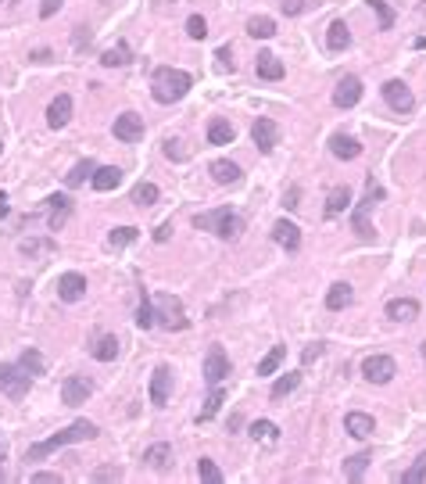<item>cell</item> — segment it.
I'll use <instances>...</instances> for the list:
<instances>
[{
  "instance_id": "6da1fadb",
  "label": "cell",
  "mask_w": 426,
  "mask_h": 484,
  "mask_svg": "<svg viewBox=\"0 0 426 484\" xmlns=\"http://www.w3.org/2000/svg\"><path fill=\"white\" fill-rule=\"evenodd\" d=\"M97 434H101L97 424H90V420H75L72 427L58 431L54 438H47V441L29 448V459H43V456H51L54 448H65V445H75V441H90V438H97Z\"/></svg>"
},
{
  "instance_id": "7a4b0ae2",
  "label": "cell",
  "mask_w": 426,
  "mask_h": 484,
  "mask_svg": "<svg viewBox=\"0 0 426 484\" xmlns=\"http://www.w3.org/2000/svg\"><path fill=\"white\" fill-rule=\"evenodd\" d=\"M190 86H194V80L183 69H158L151 90H154V101L158 104H172V101H183Z\"/></svg>"
},
{
  "instance_id": "3957f363",
  "label": "cell",
  "mask_w": 426,
  "mask_h": 484,
  "mask_svg": "<svg viewBox=\"0 0 426 484\" xmlns=\"http://www.w3.org/2000/svg\"><path fill=\"white\" fill-rule=\"evenodd\" d=\"M154 323H162L165 330H186V326H190V319H186V312H183V302L172 298V294H162V298H158Z\"/></svg>"
},
{
  "instance_id": "277c9868",
  "label": "cell",
  "mask_w": 426,
  "mask_h": 484,
  "mask_svg": "<svg viewBox=\"0 0 426 484\" xmlns=\"http://www.w3.org/2000/svg\"><path fill=\"white\" fill-rule=\"evenodd\" d=\"M384 197V186L376 183V180H369V186H366V197H362V205L355 208V233L362 241H369L373 237V226H369V212H373V205Z\"/></svg>"
},
{
  "instance_id": "5b68a950",
  "label": "cell",
  "mask_w": 426,
  "mask_h": 484,
  "mask_svg": "<svg viewBox=\"0 0 426 484\" xmlns=\"http://www.w3.org/2000/svg\"><path fill=\"white\" fill-rule=\"evenodd\" d=\"M29 380H33V377H29L22 366H11V363L0 366V391H4L8 398H25Z\"/></svg>"
},
{
  "instance_id": "8992f818",
  "label": "cell",
  "mask_w": 426,
  "mask_h": 484,
  "mask_svg": "<svg viewBox=\"0 0 426 484\" xmlns=\"http://www.w3.org/2000/svg\"><path fill=\"white\" fill-rule=\"evenodd\" d=\"M362 373H366L369 384H387V380H394V373H398V363H394L390 355H366L362 359Z\"/></svg>"
},
{
  "instance_id": "52a82bcc",
  "label": "cell",
  "mask_w": 426,
  "mask_h": 484,
  "mask_svg": "<svg viewBox=\"0 0 426 484\" xmlns=\"http://www.w3.org/2000/svg\"><path fill=\"white\" fill-rule=\"evenodd\" d=\"M226 377H229V359H226V352L218 345H212L208 355H204V380L215 387V384H223Z\"/></svg>"
},
{
  "instance_id": "ba28073f",
  "label": "cell",
  "mask_w": 426,
  "mask_h": 484,
  "mask_svg": "<svg viewBox=\"0 0 426 484\" xmlns=\"http://www.w3.org/2000/svg\"><path fill=\"white\" fill-rule=\"evenodd\" d=\"M384 97H387V104L394 108V112H401V115H408V112L416 108L412 90H408V83H401V80H390V83H384Z\"/></svg>"
},
{
  "instance_id": "9c48e42d",
  "label": "cell",
  "mask_w": 426,
  "mask_h": 484,
  "mask_svg": "<svg viewBox=\"0 0 426 484\" xmlns=\"http://www.w3.org/2000/svg\"><path fill=\"white\" fill-rule=\"evenodd\" d=\"M112 130H115V140H122V144H136V140H144V119L136 112H122Z\"/></svg>"
},
{
  "instance_id": "30bf717a",
  "label": "cell",
  "mask_w": 426,
  "mask_h": 484,
  "mask_svg": "<svg viewBox=\"0 0 426 484\" xmlns=\"http://www.w3.org/2000/svg\"><path fill=\"white\" fill-rule=\"evenodd\" d=\"M93 395V384L86 380V377H65V384H61V402L65 405H83L86 398Z\"/></svg>"
},
{
  "instance_id": "8fae6325",
  "label": "cell",
  "mask_w": 426,
  "mask_h": 484,
  "mask_svg": "<svg viewBox=\"0 0 426 484\" xmlns=\"http://www.w3.org/2000/svg\"><path fill=\"white\" fill-rule=\"evenodd\" d=\"M72 122V97L68 93H58V97L51 101V108H47V126L51 130H65Z\"/></svg>"
},
{
  "instance_id": "7c38bea8",
  "label": "cell",
  "mask_w": 426,
  "mask_h": 484,
  "mask_svg": "<svg viewBox=\"0 0 426 484\" xmlns=\"http://www.w3.org/2000/svg\"><path fill=\"white\" fill-rule=\"evenodd\" d=\"M251 136H255V147L269 154L276 147V140H279V126L273 119H255V126H251Z\"/></svg>"
},
{
  "instance_id": "4fadbf2b",
  "label": "cell",
  "mask_w": 426,
  "mask_h": 484,
  "mask_svg": "<svg viewBox=\"0 0 426 484\" xmlns=\"http://www.w3.org/2000/svg\"><path fill=\"white\" fill-rule=\"evenodd\" d=\"M358 101H362V80L344 75V80L337 83V90H334V104L337 108H355Z\"/></svg>"
},
{
  "instance_id": "5bb4252c",
  "label": "cell",
  "mask_w": 426,
  "mask_h": 484,
  "mask_svg": "<svg viewBox=\"0 0 426 484\" xmlns=\"http://www.w3.org/2000/svg\"><path fill=\"white\" fill-rule=\"evenodd\" d=\"M86 294V276L83 273H65L58 276V298L61 302H79Z\"/></svg>"
},
{
  "instance_id": "9a60e30c",
  "label": "cell",
  "mask_w": 426,
  "mask_h": 484,
  "mask_svg": "<svg viewBox=\"0 0 426 484\" xmlns=\"http://www.w3.org/2000/svg\"><path fill=\"white\" fill-rule=\"evenodd\" d=\"M387 319H394V323L419 319V302L416 298H394V302H387Z\"/></svg>"
},
{
  "instance_id": "2e32d148",
  "label": "cell",
  "mask_w": 426,
  "mask_h": 484,
  "mask_svg": "<svg viewBox=\"0 0 426 484\" xmlns=\"http://www.w3.org/2000/svg\"><path fill=\"white\" fill-rule=\"evenodd\" d=\"M168 387H172V370L168 366H158L151 373V402L154 405H165L168 402Z\"/></svg>"
},
{
  "instance_id": "e0dca14e",
  "label": "cell",
  "mask_w": 426,
  "mask_h": 484,
  "mask_svg": "<svg viewBox=\"0 0 426 484\" xmlns=\"http://www.w3.org/2000/svg\"><path fill=\"white\" fill-rule=\"evenodd\" d=\"M344 427H348V434H351V438H358V441L373 438V431H376L373 416H366V413H348V416H344Z\"/></svg>"
},
{
  "instance_id": "ac0fdd59",
  "label": "cell",
  "mask_w": 426,
  "mask_h": 484,
  "mask_svg": "<svg viewBox=\"0 0 426 484\" xmlns=\"http://www.w3.org/2000/svg\"><path fill=\"white\" fill-rule=\"evenodd\" d=\"M273 237H276L279 247H287V252H297V247H301V230H297L294 223H287V219H279L273 226Z\"/></svg>"
},
{
  "instance_id": "d6986e66",
  "label": "cell",
  "mask_w": 426,
  "mask_h": 484,
  "mask_svg": "<svg viewBox=\"0 0 426 484\" xmlns=\"http://www.w3.org/2000/svg\"><path fill=\"white\" fill-rule=\"evenodd\" d=\"M329 151H334V158L351 162V158H358V154H362V144H358L355 136H344V133H337V136H329Z\"/></svg>"
},
{
  "instance_id": "ffe728a7",
  "label": "cell",
  "mask_w": 426,
  "mask_h": 484,
  "mask_svg": "<svg viewBox=\"0 0 426 484\" xmlns=\"http://www.w3.org/2000/svg\"><path fill=\"white\" fill-rule=\"evenodd\" d=\"M208 173H212V180L215 183H223V186H233V183H240V165H236V162H226V158H218V162H212V169H208Z\"/></svg>"
},
{
  "instance_id": "44dd1931",
  "label": "cell",
  "mask_w": 426,
  "mask_h": 484,
  "mask_svg": "<svg viewBox=\"0 0 426 484\" xmlns=\"http://www.w3.org/2000/svg\"><path fill=\"white\" fill-rule=\"evenodd\" d=\"M255 69H258V75L262 80H269V83H276V80H283V61L276 58V54H269V51H262L258 54V61H255Z\"/></svg>"
},
{
  "instance_id": "7402d4cb",
  "label": "cell",
  "mask_w": 426,
  "mask_h": 484,
  "mask_svg": "<svg viewBox=\"0 0 426 484\" xmlns=\"http://www.w3.org/2000/svg\"><path fill=\"white\" fill-rule=\"evenodd\" d=\"M129 61H133V51H129V43H125V40H118L115 47H108V51L101 54L104 69H122V65H129Z\"/></svg>"
},
{
  "instance_id": "603a6c76",
  "label": "cell",
  "mask_w": 426,
  "mask_h": 484,
  "mask_svg": "<svg viewBox=\"0 0 426 484\" xmlns=\"http://www.w3.org/2000/svg\"><path fill=\"white\" fill-rule=\"evenodd\" d=\"M326 47H329V51H348V47H351V29L344 25L340 19L329 22V29H326Z\"/></svg>"
},
{
  "instance_id": "cb8c5ba5",
  "label": "cell",
  "mask_w": 426,
  "mask_h": 484,
  "mask_svg": "<svg viewBox=\"0 0 426 484\" xmlns=\"http://www.w3.org/2000/svg\"><path fill=\"white\" fill-rule=\"evenodd\" d=\"M90 183H93V191H115V186L122 183V169L104 165V169H97V173L90 176Z\"/></svg>"
},
{
  "instance_id": "d4e9b609",
  "label": "cell",
  "mask_w": 426,
  "mask_h": 484,
  "mask_svg": "<svg viewBox=\"0 0 426 484\" xmlns=\"http://www.w3.org/2000/svg\"><path fill=\"white\" fill-rule=\"evenodd\" d=\"M90 355L97 359V363H112V359L118 355V337H115V334H104V337H97V345L90 348Z\"/></svg>"
},
{
  "instance_id": "484cf974",
  "label": "cell",
  "mask_w": 426,
  "mask_h": 484,
  "mask_svg": "<svg viewBox=\"0 0 426 484\" xmlns=\"http://www.w3.org/2000/svg\"><path fill=\"white\" fill-rule=\"evenodd\" d=\"M47 205H51V230H61V226L68 223V215H72V201L54 194L51 201H47Z\"/></svg>"
},
{
  "instance_id": "4316f807",
  "label": "cell",
  "mask_w": 426,
  "mask_h": 484,
  "mask_svg": "<svg viewBox=\"0 0 426 484\" xmlns=\"http://www.w3.org/2000/svg\"><path fill=\"white\" fill-rule=\"evenodd\" d=\"M351 302H355V294H351V284H334V287H329V294H326V308H334V312L348 308Z\"/></svg>"
},
{
  "instance_id": "83f0119b",
  "label": "cell",
  "mask_w": 426,
  "mask_h": 484,
  "mask_svg": "<svg viewBox=\"0 0 426 484\" xmlns=\"http://www.w3.org/2000/svg\"><path fill=\"white\" fill-rule=\"evenodd\" d=\"M348 205H351V191H348V186H334V191L326 194V215H340Z\"/></svg>"
},
{
  "instance_id": "f1b7e54d",
  "label": "cell",
  "mask_w": 426,
  "mask_h": 484,
  "mask_svg": "<svg viewBox=\"0 0 426 484\" xmlns=\"http://www.w3.org/2000/svg\"><path fill=\"white\" fill-rule=\"evenodd\" d=\"M144 463H151L154 470H168V463H172V445H154V448H147L144 452Z\"/></svg>"
},
{
  "instance_id": "f546056e",
  "label": "cell",
  "mask_w": 426,
  "mask_h": 484,
  "mask_svg": "<svg viewBox=\"0 0 426 484\" xmlns=\"http://www.w3.org/2000/svg\"><path fill=\"white\" fill-rule=\"evenodd\" d=\"M93 173H97V165H93V158H86V162H79V165H72V169H68L65 183H68V186H83Z\"/></svg>"
},
{
  "instance_id": "4dcf8cb0",
  "label": "cell",
  "mask_w": 426,
  "mask_h": 484,
  "mask_svg": "<svg viewBox=\"0 0 426 484\" xmlns=\"http://www.w3.org/2000/svg\"><path fill=\"white\" fill-rule=\"evenodd\" d=\"M240 230H244V223L236 219L233 212H226L223 219H218V226H215V237H223V241H233V237H240Z\"/></svg>"
},
{
  "instance_id": "1f68e13d",
  "label": "cell",
  "mask_w": 426,
  "mask_h": 484,
  "mask_svg": "<svg viewBox=\"0 0 426 484\" xmlns=\"http://www.w3.org/2000/svg\"><path fill=\"white\" fill-rule=\"evenodd\" d=\"M29 377H43V370H47V363H43V355L36 352V348H25L22 352V363H18Z\"/></svg>"
},
{
  "instance_id": "d6a6232c",
  "label": "cell",
  "mask_w": 426,
  "mask_h": 484,
  "mask_svg": "<svg viewBox=\"0 0 426 484\" xmlns=\"http://www.w3.org/2000/svg\"><path fill=\"white\" fill-rule=\"evenodd\" d=\"M247 33L255 36V40H269V36H276V22L265 19V14H258V19L247 22Z\"/></svg>"
},
{
  "instance_id": "836d02e7",
  "label": "cell",
  "mask_w": 426,
  "mask_h": 484,
  "mask_svg": "<svg viewBox=\"0 0 426 484\" xmlns=\"http://www.w3.org/2000/svg\"><path fill=\"white\" fill-rule=\"evenodd\" d=\"M283 359H287V348H283V345H276V348H273V352H269V355H265L262 363H258V377H269V373H276Z\"/></svg>"
},
{
  "instance_id": "e575fe53",
  "label": "cell",
  "mask_w": 426,
  "mask_h": 484,
  "mask_svg": "<svg viewBox=\"0 0 426 484\" xmlns=\"http://www.w3.org/2000/svg\"><path fill=\"white\" fill-rule=\"evenodd\" d=\"M233 136H236V130L229 126L226 119H215L212 126H208V140H212V144H229Z\"/></svg>"
},
{
  "instance_id": "d590c367",
  "label": "cell",
  "mask_w": 426,
  "mask_h": 484,
  "mask_svg": "<svg viewBox=\"0 0 426 484\" xmlns=\"http://www.w3.org/2000/svg\"><path fill=\"white\" fill-rule=\"evenodd\" d=\"M223 402H226V391H223V387L215 384V391L208 395V402H204V409H201V416H197L201 424H208V420H212V416H215L218 409H223Z\"/></svg>"
},
{
  "instance_id": "8d00e7d4",
  "label": "cell",
  "mask_w": 426,
  "mask_h": 484,
  "mask_svg": "<svg viewBox=\"0 0 426 484\" xmlns=\"http://www.w3.org/2000/svg\"><path fill=\"white\" fill-rule=\"evenodd\" d=\"M136 326H140V330H151V326H154V305H151V294H147V291L140 294V308H136Z\"/></svg>"
},
{
  "instance_id": "74e56055",
  "label": "cell",
  "mask_w": 426,
  "mask_h": 484,
  "mask_svg": "<svg viewBox=\"0 0 426 484\" xmlns=\"http://www.w3.org/2000/svg\"><path fill=\"white\" fill-rule=\"evenodd\" d=\"M158 194H162V191H158L154 183H136L133 186V205L147 208V205H154V201H158Z\"/></svg>"
},
{
  "instance_id": "f35d334b",
  "label": "cell",
  "mask_w": 426,
  "mask_h": 484,
  "mask_svg": "<svg viewBox=\"0 0 426 484\" xmlns=\"http://www.w3.org/2000/svg\"><path fill=\"white\" fill-rule=\"evenodd\" d=\"M251 438H255V441H276L279 427L273 424V420H258V424H251Z\"/></svg>"
},
{
  "instance_id": "ab89813d",
  "label": "cell",
  "mask_w": 426,
  "mask_h": 484,
  "mask_svg": "<svg viewBox=\"0 0 426 484\" xmlns=\"http://www.w3.org/2000/svg\"><path fill=\"white\" fill-rule=\"evenodd\" d=\"M136 237H140L136 226H115L112 233H108V244H112V247H125V244H133Z\"/></svg>"
},
{
  "instance_id": "60d3db41",
  "label": "cell",
  "mask_w": 426,
  "mask_h": 484,
  "mask_svg": "<svg viewBox=\"0 0 426 484\" xmlns=\"http://www.w3.org/2000/svg\"><path fill=\"white\" fill-rule=\"evenodd\" d=\"M297 384H301V373H287V377H279V380L273 384V398H276V402H279V398H287Z\"/></svg>"
},
{
  "instance_id": "b9f144b4",
  "label": "cell",
  "mask_w": 426,
  "mask_h": 484,
  "mask_svg": "<svg viewBox=\"0 0 426 484\" xmlns=\"http://www.w3.org/2000/svg\"><path fill=\"white\" fill-rule=\"evenodd\" d=\"M366 466H369V456L362 452V456H351L348 463H344V477L348 481H358L362 474H366Z\"/></svg>"
},
{
  "instance_id": "7bdbcfd3",
  "label": "cell",
  "mask_w": 426,
  "mask_h": 484,
  "mask_svg": "<svg viewBox=\"0 0 426 484\" xmlns=\"http://www.w3.org/2000/svg\"><path fill=\"white\" fill-rule=\"evenodd\" d=\"M197 477H201L204 484H223V470H218L212 459H201V463H197Z\"/></svg>"
},
{
  "instance_id": "ee69618b",
  "label": "cell",
  "mask_w": 426,
  "mask_h": 484,
  "mask_svg": "<svg viewBox=\"0 0 426 484\" xmlns=\"http://www.w3.org/2000/svg\"><path fill=\"white\" fill-rule=\"evenodd\" d=\"M229 208H215V212H201V215H194V226L197 230H212L215 233V226H218V219H223Z\"/></svg>"
},
{
  "instance_id": "f6af8a7d",
  "label": "cell",
  "mask_w": 426,
  "mask_h": 484,
  "mask_svg": "<svg viewBox=\"0 0 426 484\" xmlns=\"http://www.w3.org/2000/svg\"><path fill=\"white\" fill-rule=\"evenodd\" d=\"M401 481H405V484H419V481H426V452H423V456L401 474Z\"/></svg>"
},
{
  "instance_id": "bcb514c9",
  "label": "cell",
  "mask_w": 426,
  "mask_h": 484,
  "mask_svg": "<svg viewBox=\"0 0 426 484\" xmlns=\"http://www.w3.org/2000/svg\"><path fill=\"white\" fill-rule=\"evenodd\" d=\"M369 8L376 11V19H380V29L387 33V29L394 25V11L387 8V0H369Z\"/></svg>"
},
{
  "instance_id": "7dc6e473",
  "label": "cell",
  "mask_w": 426,
  "mask_h": 484,
  "mask_svg": "<svg viewBox=\"0 0 426 484\" xmlns=\"http://www.w3.org/2000/svg\"><path fill=\"white\" fill-rule=\"evenodd\" d=\"M186 36H190V40H204V36H208V22H204L201 14H190V19H186Z\"/></svg>"
},
{
  "instance_id": "c3c4849f",
  "label": "cell",
  "mask_w": 426,
  "mask_h": 484,
  "mask_svg": "<svg viewBox=\"0 0 426 484\" xmlns=\"http://www.w3.org/2000/svg\"><path fill=\"white\" fill-rule=\"evenodd\" d=\"M40 252H54L51 241H22V255H40Z\"/></svg>"
},
{
  "instance_id": "681fc988",
  "label": "cell",
  "mask_w": 426,
  "mask_h": 484,
  "mask_svg": "<svg viewBox=\"0 0 426 484\" xmlns=\"http://www.w3.org/2000/svg\"><path fill=\"white\" fill-rule=\"evenodd\" d=\"M218 69H223V72H233V51H229V47H218Z\"/></svg>"
},
{
  "instance_id": "f907efd6",
  "label": "cell",
  "mask_w": 426,
  "mask_h": 484,
  "mask_svg": "<svg viewBox=\"0 0 426 484\" xmlns=\"http://www.w3.org/2000/svg\"><path fill=\"white\" fill-rule=\"evenodd\" d=\"M93 477H97V481H122V470H118V466H101Z\"/></svg>"
},
{
  "instance_id": "816d5d0a",
  "label": "cell",
  "mask_w": 426,
  "mask_h": 484,
  "mask_svg": "<svg viewBox=\"0 0 426 484\" xmlns=\"http://www.w3.org/2000/svg\"><path fill=\"white\" fill-rule=\"evenodd\" d=\"M61 4H65V0H40V19H51Z\"/></svg>"
},
{
  "instance_id": "f5cc1de1",
  "label": "cell",
  "mask_w": 426,
  "mask_h": 484,
  "mask_svg": "<svg viewBox=\"0 0 426 484\" xmlns=\"http://www.w3.org/2000/svg\"><path fill=\"white\" fill-rule=\"evenodd\" d=\"M283 14H301L305 11V0H279Z\"/></svg>"
},
{
  "instance_id": "db71d44e",
  "label": "cell",
  "mask_w": 426,
  "mask_h": 484,
  "mask_svg": "<svg viewBox=\"0 0 426 484\" xmlns=\"http://www.w3.org/2000/svg\"><path fill=\"white\" fill-rule=\"evenodd\" d=\"M183 144H179V140H165V154H168V158H176V162H183L186 158V154L179 151Z\"/></svg>"
},
{
  "instance_id": "11a10c76",
  "label": "cell",
  "mask_w": 426,
  "mask_h": 484,
  "mask_svg": "<svg viewBox=\"0 0 426 484\" xmlns=\"http://www.w3.org/2000/svg\"><path fill=\"white\" fill-rule=\"evenodd\" d=\"M33 481H36V484H61V474H51V470H40V474H33Z\"/></svg>"
},
{
  "instance_id": "9f6ffc18",
  "label": "cell",
  "mask_w": 426,
  "mask_h": 484,
  "mask_svg": "<svg viewBox=\"0 0 426 484\" xmlns=\"http://www.w3.org/2000/svg\"><path fill=\"white\" fill-rule=\"evenodd\" d=\"M29 61H36V65H47V61H51V51H33V54H29Z\"/></svg>"
},
{
  "instance_id": "6f0895ef",
  "label": "cell",
  "mask_w": 426,
  "mask_h": 484,
  "mask_svg": "<svg viewBox=\"0 0 426 484\" xmlns=\"http://www.w3.org/2000/svg\"><path fill=\"white\" fill-rule=\"evenodd\" d=\"M319 355H323V345H312V348H308V352H305L301 359H305V363H315V359H319Z\"/></svg>"
},
{
  "instance_id": "680465c9",
  "label": "cell",
  "mask_w": 426,
  "mask_h": 484,
  "mask_svg": "<svg viewBox=\"0 0 426 484\" xmlns=\"http://www.w3.org/2000/svg\"><path fill=\"white\" fill-rule=\"evenodd\" d=\"M283 205H287V208H297V186H290V191H287V197H283Z\"/></svg>"
},
{
  "instance_id": "91938a15",
  "label": "cell",
  "mask_w": 426,
  "mask_h": 484,
  "mask_svg": "<svg viewBox=\"0 0 426 484\" xmlns=\"http://www.w3.org/2000/svg\"><path fill=\"white\" fill-rule=\"evenodd\" d=\"M168 233H172V226L165 223V226H158V233H154V241H168Z\"/></svg>"
},
{
  "instance_id": "94428289",
  "label": "cell",
  "mask_w": 426,
  "mask_h": 484,
  "mask_svg": "<svg viewBox=\"0 0 426 484\" xmlns=\"http://www.w3.org/2000/svg\"><path fill=\"white\" fill-rule=\"evenodd\" d=\"M8 212H11V208H8V194H0V219H4Z\"/></svg>"
},
{
  "instance_id": "6125c7cd",
  "label": "cell",
  "mask_w": 426,
  "mask_h": 484,
  "mask_svg": "<svg viewBox=\"0 0 426 484\" xmlns=\"http://www.w3.org/2000/svg\"><path fill=\"white\" fill-rule=\"evenodd\" d=\"M423 363H426V341H423Z\"/></svg>"
},
{
  "instance_id": "be15d7a7",
  "label": "cell",
  "mask_w": 426,
  "mask_h": 484,
  "mask_svg": "<svg viewBox=\"0 0 426 484\" xmlns=\"http://www.w3.org/2000/svg\"><path fill=\"white\" fill-rule=\"evenodd\" d=\"M0 481H4V466H0Z\"/></svg>"
},
{
  "instance_id": "e7e4bbea",
  "label": "cell",
  "mask_w": 426,
  "mask_h": 484,
  "mask_svg": "<svg viewBox=\"0 0 426 484\" xmlns=\"http://www.w3.org/2000/svg\"><path fill=\"white\" fill-rule=\"evenodd\" d=\"M0 151H4V144H0Z\"/></svg>"
}]
</instances>
